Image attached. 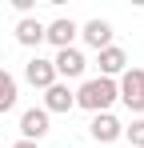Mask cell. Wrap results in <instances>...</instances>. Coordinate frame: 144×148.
<instances>
[{
    "label": "cell",
    "mask_w": 144,
    "mask_h": 148,
    "mask_svg": "<svg viewBox=\"0 0 144 148\" xmlns=\"http://www.w3.org/2000/svg\"><path fill=\"white\" fill-rule=\"evenodd\" d=\"M116 104V80H104V76H92V80H84L80 88H76V108H84V112H108Z\"/></svg>",
    "instance_id": "obj_1"
},
{
    "label": "cell",
    "mask_w": 144,
    "mask_h": 148,
    "mask_svg": "<svg viewBox=\"0 0 144 148\" xmlns=\"http://www.w3.org/2000/svg\"><path fill=\"white\" fill-rule=\"evenodd\" d=\"M116 100H124L128 112L144 116V68H124L116 80Z\"/></svg>",
    "instance_id": "obj_2"
},
{
    "label": "cell",
    "mask_w": 144,
    "mask_h": 148,
    "mask_svg": "<svg viewBox=\"0 0 144 148\" xmlns=\"http://www.w3.org/2000/svg\"><path fill=\"white\" fill-rule=\"evenodd\" d=\"M52 68H56V80H76V76H84V68H88V60H84V52L80 48H60L56 56H52Z\"/></svg>",
    "instance_id": "obj_3"
},
{
    "label": "cell",
    "mask_w": 144,
    "mask_h": 148,
    "mask_svg": "<svg viewBox=\"0 0 144 148\" xmlns=\"http://www.w3.org/2000/svg\"><path fill=\"white\" fill-rule=\"evenodd\" d=\"M76 36H80V24H76L72 16H56L52 24H44V40H48L56 52H60V48H72Z\"/></svg>",
    "instance_id": "obj_4"
},
{
    "label": "cell",
    "mask_w": 144,
    "mask_h": 148,
    "mask_svg": "<svg viewBox=\"0 0 144 148\" xmlns=\"http://www.w3.org/2000/svg\"><path fill=\"white\" fill-rule=\"evenodd\" d=\"M88 136H92L96 144H112V140H120V136H124V124H120L112 112H96L92 124H88Z\"/></svg>",
    "instance_id": "obj_5"
},
{
    "label": "cell",
    "mask_w": 144,
    "mask_h": 148,
    "mask_svg": "<svg viewBox=\"0 0 144 148\" xmlns=\"http://www.w3.org/2000/svg\"><path fill=\"white\" fill-rule=\"evenodd\" d=\"M24 80H28L32 88H40V92L52 88V84H56V68H52V60H48V56H32V60L24 64Z\"/></svg>",
    "instance_id": "obj_6"
},
{
    "label": "cell",
    "mask_w": 144,
    "mask_h": 148,
    "mask_svg": "<svg viewBox=\"0 0 144 148\" xmlns=\"http://www.w3.org/2000/svg\"><path fill=\"white\" fill-rule=\"evenodd\" d=\"M40 108H44L48 116H52V112H72V108H76V92H72L64 80H56L52 88H44V104H40Z\"/></svg>",
    "instance_id": "obj_7"
},
{
    "label": "cell",
    "mask_w": 144,
    "mask_h": 148,
    "mask_svg": "<svg viewBox=\"0 0 144 148\" xmlns=\"http://www.w3.org/2000/svg\"><path fill=\"white\" fill-rule=\"evenodd\" d=\"M48 136V112L44 108H28L20 116V140H32V144H40Z\"/></svg>",
    "instance_id": "obj_8"
},
{
    "label": "cell",
    "mask_w": 144,
    "mask_h": 148,
    "mask_svg": "<svg viewBox=\"0 0 144 148\" xmlns=\"http://www.w3.org/2000/svg\"><path fill=\"white\" fill-rule=\"evenodd\" d=\"M80 36H84V44H88V48L104 52L108 44H112V24L96 16V20H88V24H80Z\"/></svg>",
    "instance_id": "obj_9"
},
{
    "label": "cell",
    "mask_w": 144,
    "mask_h": 148,
    "mask_svg": "<svg viewBox=\"0 0 144 148\" xmlns=\"http://www.w3.org/2000/svg\"><path fill=\"white\" fill-rule=\"evenodd\" d=\"M96 64H100V76H104V80H116V76L128 68V52L116 48V44H108V48L100 52V60H96Z\"/></svg>",
    "instance_id": "obj_10"
},
{
    "label": "cell",
    "mask_w": 144,
    "mask_h": 148,
    "mask_svg": "<svg viewBox=\"0 0 144 148\" xmlns=\"http://www.w3.org/2000/svg\"><path fill=\"white\" fill-rule=\"evenodd\" d=\"M16 44L40 48V44H44V24H40L36 16H20V20H16Z\"/></svg>",
    "instance_id": "obj_11"
},
{
    "label": "cell",
    "mask_w": 144,
    "mask_h": 148,
    "mask_svg": "<svg viewBox=\"0 0 144 148\" xmlns=\"http://www.w3.org/2000/svg\"><path fill=\"white\" fill-rule=\"evenodd\" d=\"M16 96H20L16 76H8L4 68H0V112H12V108H16Z\"/></svg>",
    "instance_id": "obj_12"
},
{
    "label": "cell",
    "mask_w": 144,
    "mask_h": 148,
    "mask_svg": "<svg viewBox=\"0 0 144 148\" xmlns=\"http://www.w3.org/2000/svg\"><path fill=\"white\" fill-rule=\"evenodd\" d=\"M124 140H128L132 148H144V116H136V120L124 128Z\"/></svg>",
    "instance_id": "obj_13"
},
{
    "label": "cell",
    "mask_w": 144,
    "mask_h": 148,
    "mask_svg": "<svg viewBox=\"0 0 144 148\" xmlns=\"http://www.w3.org/2000/svg\"><path fill=\"white\" fill-rule=\"evenodd\" d=\"M12 8H16L20 16H32V0H12Z\"/></svg>",
    "instance_id": "obj_14"
},
{
    "label": "cell",
    "mask_w": 144,
    "mask_h": 148,
    "mask_svg": "<svg viewBox=\"0 0 144 148\" xmlns=\"http://www.w3.org/2000/svg\"><path fill=\"white\" fill-rule=\"evenodd\" d=\"M12 148H40V144H32V140H16Z\"/></svg>",
    "instance_id": "obj_15"
}]
</instances>
